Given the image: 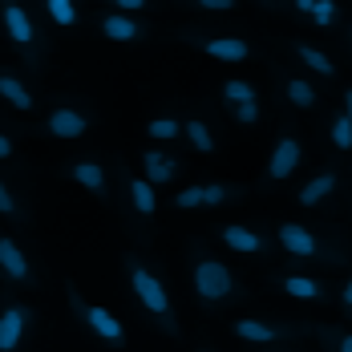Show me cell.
<instances>
[{"instance_id": "3", "label": "cell", "mask_w": 352, "mask_h": 352, "mask_svg": "<svg viewBox=\"0 0 352 352\" xmlns=\"http://www.w3.org/2000/svg\"><path fill=\"white\" fill-rule=\"evenodd\" d=\"M65 296H69V308L77 312V320L98 336V340H106V344H113V349H126L130 344V336H126V324L113 316L109 308H102V304H89V300H81V292L77 287H65Z\"/></svg>"}, {"instance_id": "17", "label": "cell", "mask_w": 352, "mask_h": 352, "mask_svg": "<svg viewBox=\"0 0 352 352\" xmlns=\"http://www.w3.org/2000/svg\"><path fill=\"white\" fill-rule=\"evenodd\" d=\"M69 178L77 182V186H85L89 195H98V199H106V195H109L106 166H102V162H73V166H69Z\"/></svg>"}, {"instance_id": "35", "label": "cell", "mask_w": 352, "mask_h": 352, "mask_svg": "<svg viewBox=\"0 0 352 352\" xmlns=\"http://www.w3.org/2000/svg\"><path fill=\"white\" fill-rule=\"evenodd\" d=\"M12 150H16V146H12V138L0 130V162H8V158H12Z\"/></svg>"}, {"instance_id": "16", "label": "cell", "mask_w": 352, "mask_h": 352, "mask_svg": "<svg viewBox=\"0 0 352 352\" xmlns=\"http://www.w3.org/2000/svg\"><path fill=\"white\" fill-rule=\"evenodd\" d=\"M0 98L8 102L12 109H21V113H29V109H36V98H33V89L16 77V73H8V69H0Z\"/></svg>"}, {"instance_id": "23", "label": "cell", "mask_w": 352, "mask_h": 352, "mask_svg": "<svg viewBox=\"0 0 352 352\" xmlns=\"http://www.w3.org/2000/svg\"><path fill=\"white\" fill-rule=\"evenodd\" d=\"M41 4H45L49 21H53L57 29H73V25H77V0H41Z\"/></svg>"}, {"instance_id": "14", "label": "cell", "mask_w": 352, "mask_h": 352, "mask_svg": "<svg viewBox=\"0 0 352 352\" xmlns=\"http://www.w3.org/2000/svg\"><path fill=\"white\" fill-rule=\"evenodd\" d=\"M122 182H126V195H130L134 214L150 219V214L158 211V195H154V182H150V178H134V175H126V170H122Z\"/></svg>"}, {"instance_id": "33", "label": "cell", "mask_w": 352, "mask_h": 352, "mask_svg": "<svg viewBox=\"0 0 352 352\" xmlns=\"http://www.w3.org/2000/svg\"><path fill=\"white\" fill-rule=\"evenodd\" d=\"M190 4H199V8H207V12H231V8H235V0H190Z\"/></svg>"}, {"instance_id": "30", "label": "cell", "mask_w": 352, "mask_h": 352, "mask_svg": "<svg viewBox=\"0 0 352 352\" xmlns=\"http://www.w3.org/2000/svg\"><path fill=\"white\" fill-rule=\"evenodd\" d=\"M0 214H4V219H25V214H21V203H16V195H12V186H8L4 178H0Z\"/></svg>"}, {"instance_id": "20", "label": "cell", "mask_w": 352, "mask_h": 352, "mask_svg": "<svg viewBox=\"0 0 352 352\" xmlns=\"http://www.w3.org/2000/svg\"><path fill=\"white\" fill-rule=\"evenodd\" d=\"M182 134H186V142H190V150L214 154V134H211V126H207L203 118H186V122H182Z\"/></svg>"}, {"instance_id": "24", "label": "cell", "mask_w": 352, "mask_h": 352, "mask_svg": "<svg viewBox=\"0 0 352 352\" xmlns=\"http://www.w3.org/2000/svg\"><path fill=\"white\" fill-rule=\"evenodd\" d=\"M178 134H182V122L178 118H166L162 113V118H150L146 122V138L150 142H175Z\"/></svg>"}, {"instance_id": "12", "label": "cell", "mask_w": 352, "mask_h": 352, "mask_svg": "<svg viewBox=\"0 0 352 352\" xmlns=\"http://www.w3.org/2000/svg\"><path fill=\"white\" fill-rule=\"evenodd\" d=\"M98 29L109 41H142L146 36V25L134 21L130 12H106V16H98Z\"/></svg>"}, {"instance_id": "4", "label": "cell", "mask_w": 352, "mask_h": 352, "mask_svg": "<svg viewBox=\"0 0 352 352\" xmlns=\"http://www.w3.org/2000/svg\"><path fill=\"white\" fill-rule=\"evenodd\" d=\"M0 21H4V33H8V41L25 53V61H29V65H41V33H36L33 16L25 12V4L4 0V4H0Z\"/></svg>"}, {"instance_id": "37", "label": "cell", "mask_w": 352, "mask_h": 352, "mask_svg": "<svg viewBox=\"0 0 352 352\" xmlns=\"http://www.w3.org/2000/svg\"><path fill=\"white\" fill-rule=\"evenodd\" d=\"M292 4H296V12H304V16H308V12H312V4H316V0H292Z\"/></svg>"}, {"instance_id": "27", "label": "cell", "mask_w": 352, "mask_h": 352, "mask_svg": "<svg viewBox=\"0 0 352 352\" xmlns=\"http://www.w3.org/2000/svg\"><path fill=\"white\" fill-rule=\"evenodd\" d=\"M255 85L251 81H223V102L227 106H239V102H255Z\"/></svg>"}, {"instance_id": "32", "label": "cell", "mask_w": 352, "mask_h": 352, "mask_svg": "<svg viewBox=\"0 0 352 352\" xmlns=\"http://www.w3.org/2000/svg\"><path fill=\"white\" fill-rule=\"evenodd\" d=\"M324 340H328V349L336 352H352V332H320Z\"/></svg>"}, {"instance_id": "38", "label": "cell", "mask_w": 352, "mask_h": 352, "mask_svg": "<svg viewBox=\"0 0 352 352\" xmlns=\"http://www.w3.org/2000/svg\"><path fill=\"white\" fill-rule=\"evenodd\" d=\"M344 113H349V118H352V85H349V89H344Z\"/></svg>"}, {"instance_id": "40", "label": "cell", "mask_w": 352, "mask_h": 352, "mask_svg": "<svg viewBox=\"0 0 352 352\" xmlns=\"http://www.w3.org/2000/svg\"><path fill=\"white\" fill-rule=\"evenodd\" d=\"M263 4H276V0H263Z\"/></svg>"}, {"instance_id": "22", "label": "cell", "mask_w": 352, "mask_h": 352, "mask_svg": "<svg viewBox=\"0 0 352 352\" xmlns=\"http://www.w3.org/2000/svg\"><path fill=\"white\" fill-rule=\"evenodd\" d=\"M296 57H300V61H304L312 73H320V77H336L332 57H328L324 49H316V45H304V41H300V45H296Z\"/></svg>"}, {"instance_id": "29", "label": "cell", "mask_w": 352, "mask_h": 352, "mask_svg": "<svg viewBox=\"0 0 352 352\" xmlns=\"http://www.w3.org/2000/svg\"><path fill=\"white\" fill-rule=\"evenodd\" d=\"M308 21H312L316 29H328V25L336 21V4H332V0H316L312 12H308Z\"/></svg>"}, {"instance_id": "25", "label": "cell", "mask_w": 352, "mask_h": 352, "mask_svg": "<svg viewBox=\"0 0 352 352\" xmlns=\"http://www.w3.org/2000/svg\"><path fill=\"white\" fill-rule=\"evenodd\" d=\"M231 199H239V186H231V182H207L203 186V207H223Z\"/></svg>"}, {"instance_id": "7", "label": "cell", "mask_w": 352, "mask_h": 352, "mask_svg": "<svg viewBox=\"0 0 352 352\" xmlns=\"http://www.w3.org/2000/svg\"><path fill=\"white\" fill-rule=\"evenodd\" d=\"M0 276L12 283H21V287H33V263H29V255L16 247L12 235H0Z\"/></svg>"}, {"instance_id": "11", "label": "cell", "mask_w": 352, "mask_h": 352, "mask_svg": "<svg viewBox=\"0 0 352 352\" xmlns=\"http://www.w3.org/2000/svg\"><path fill=\"white\" fill-rule=\"evenodd\" d=\"M207 57H214V61H247L251 57V45H247L243 36H190Z\"/></svg>"}, {"instance_id": "6", "label": "cell", "mask_w": 352, "mask_h": 352, "mask_svg": "<svg viewBox=\"0 0 352 352\" xmlns=\"http://www.w3.org/2000/svg\"><path fill=\"white\" fill-rule=\"evenodd\" d=\"M300 154H304L300 138H296V134H280L276 146H272V158H267V182H283V178L296 175Z\"/></svg>"}, {"instance_id": "19", "label": "cell", "mask_w": 352, "mask_h": 352, "mask_svg": "<svg viewBox=\"0 0 352 352\" xmlns=\"http://www.w3.org/2000/svg\"><path fill=\"white\" fill-rule=\"evenodd\" d=\"M280 292L283 296H292V300H324V283L312 280V276H300V272H287L280 276Z\"/></svg>"}, {"instance_id": "2", "label": "cell", "mask_w": 352, "mask_h": 352, "mask_svg": "<svg viewBox=\"0 0 352 352\" xmlns=\"http://www.w3.org/2000/svg\"><path fill=\"white\" fill-rule=\"evenodd\" d=\"M190 280H195V296H199V304H223V300H231L235 292H239V283L231 276V267L223 263V259H211V255H199L195 259V272H190Z\"/></svg>"}, {"instance_id": "39", "label": "cell", "mask_w": 352, "mask_h": 352, "mask_svg": "<svg viewBox=\"0 0 352 352\" xmlns=\"http://www.w3.org/2000/svg\"><path fill=\"white\" fill-rule=\"evenodd\" d=\"M349 45H352V29H349Z\"/></svg>"}, {"instance_id": "10", "label": "cell", "mask_w": 352, "mask_h": 352, "mask_svg": "<svg viewBox=\"0 0 352 352\" xmlns=\"http://www.w3.org/2000/svg\"><path fill=\"white\" fill-rule=\"evenodd\" d=\"M280 247L296 259H320V239L304 227V223H280Z\"/></svg>"}, {"instance_id": "28", "label": "cell", "mask_w": 352, "mask_h": 352, "mask_svg": "<svg viewBox=\"0 0 352 352\" xmlns=\"http://www.w3.org/2000/svg\"><path fill=\"white\" fill-rule=\"evenodd\" d=\"M175 211H195V207H203V182H190V186H182L175 190Z\"/></svg>"}, {"instance_id": "18", "label": "cell", "mask_w": 352, "mask_h": 352, "mask_svg": "<svg viewBox=\"0 0 352 352\" xmlns=\"http://www.w3.org/2000/svg\"><path fill=\"white\" fill-rule=\"evenodd\" d=\"M142 166H146V178L154 186H162L178 175V158H170L166 150H142Z\"/></svg>"}, {"instance_id": "5", "label": "cell", "mask_w": 352, "mask_h": 352, "mask_svg": "<svg viewBox=\"0 0 352 352\" xmlns=\"http://www.w3.org/2000/svg\"><path fill=\"white\" fill-rule=\"evenodd\" d=\"M29 324H33V308L29 304H4L0 308V352L21 349L25 336H29Z\"/></svg>"}, {"instance_id": "31", "label": "cell", "mask_w": 352, "mask_h": 352, "mask_svg": "<svg viewBox=\"0 0 352 352\" xmlns=\"http://www.w3.org/2000/svg\"><path fill=\"white\" fill-rule=\"evenodd\" d=\"M231 118H235L239 126H255V122H259V98H255V102H239V106H231Z\"/></svg>"}, {"instance_id": "8", "label": "cell", "mask_w": 352, "mask_h": 352, "mask_svg": "<svg viewBox=\"0 0 352 352\" xmlns=\"http://www.w3.org/2000/svg\"><path fill=\"white\" fill-rule=\"evenodd\" d=\"M41 130H45L49 138L73 142V138H81V134L89 130V118H85L81 109H73V106H57V109H49V118H45Z\"/></svg>"}, {"instance_id": "34", "label": "cell", "mask_w": 352, "mask_h": 352, "mask_svg": "<svg viewBox=\"0 0 352 352\" xmlns=\"http://www.w3.org/2000/svg\"><path fill=\"white\" fill-rule=\"evenodd\" d=\"M113 8H122V12H138V8H146L150 0H109Z\"/></svg>"}, {"instance_id": "15", "label": "cell", "mask_w": 352, "mask_h": 352, "mask_svg": "<svg viewBox=\"0 0 352 352\" xmlns=\"http://www.w3.org/2000/svg\"><path fill=\"white\" fill-rule=\"evenodd\" d=\"M340 186V178H336V170H320L316 178H308L304 186H300V195H296V203L300 207H320L324 199H332V190Z\"/></svg>"}, {"instance_id": "9", "label": "cell", "mask_w": 352, "mask_h": 352, "mask_svg": "<svg viewBox=\"0 0 352 352\" xmlns=\"http://www.w3.org/2000/svg\"><path fill=\"white\" fill-rule=\"evenodd\" d=\"M231 332L243 340V344H276V340H287L292 336V328H283V324H272V320H235L231 324Z\"/></svg>"}, {"instance_id": "13", "label": "cell", "mask_w": 352, "mask_h": 352, "mask_svg": "<svg viewBox=\"0 0 352 352\" xmlns=\"http://www.w3.org/2000/svg\"><path fill=\"white\" fill-rule=\"evenodd\" d=\"M219 239L231 247V251H239V255H259V251H267V239H263L259 231L243 227V223H227V227L219 231Z\"/></svg>"}, {"instance_id": "36", "label": "cell", "mask_w": 352, "mask_h": 352, "mask_svg": "<svg viewBox=\"0 0 352 352\" xmlns=\"http://www.w3.org/2000/svg\"><path fill=\"white\" fill-rule=\"evenodd\" d=\"M340 308H344V312L352 316V276L344 280V292H340Z\"/></svg>"}, {"instance_id": "26", "label": "cell", "mask_w": 352, "mask_h": 352, "mask_svg": "<svg viewBox=\"0 0 352 352\" xmlns=\"http://www.w3.org/2000/svg\"><path fill=\"white\" fill-rule=\"evenodd\" d=\"M328 138H332V146H336V150H352V118L344 113V109L332 118V126H328Z\"/></svg>"}, {"instance_id": "1", "label": "cell", "mask_w": 352, "mask_h": 352, "mask_svg": "<svg viewBox=\"0 0 352 352\" xmlns=\"http://www.w3.org/2000/svg\"><path fill=\"white\" fill-rule=\"evenodd\" d=\"M126 272H130V287H134V296H138L142 312L154 320L166 336H178V316H175V304H170V292H166V283L158 280L142 259H126Z\"/></svg>"}, {"instance_id": "21", "label": "cell", "mask_w": 352, "mask_h": 352, "mask_svg": "<svg viewBox=\"0 0 352 352\" xmlns=\"http://www.w3.org/2000/svg\"><path fill=\"white\" fill-rule=\"evenodd\" d=\"M283 94H287V102H292L296 109L316 106V85H312L308 77H287V81H283Z\"/></svg>"}]
</instances>
